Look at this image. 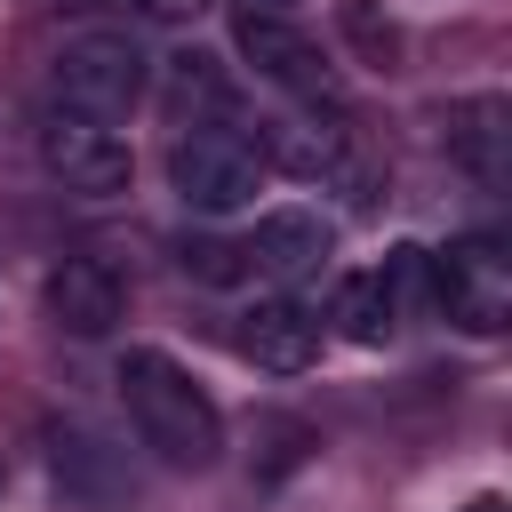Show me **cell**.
<instances>
[{
    "label": "cell",
    "instance_id": "cell-1",
    "mask_svg": "<svg viewBox=\"0 0 512 512\" xmlns=\"http://www.w3.org/2000/svg\"><path fill=\"white\" fill-rule=\"evenodd\" d=\"M120 400H128L136 440H144L160 464H176V472L216 464V448H224V416H216L208 384H200V376H192L176 352L136 344V352L120 360Z\"/></svg>",
    "mask_w": 512,
    "mask_h": 512
},
{
    "label": "cell",
    "instance_id": "cell-2",
    "mask_svg": "<svg viewBox=\"0 0 512 512\" xmlns=\"http://www.w3.org/2000/svg\"><path fill=\"white\" fill-rule=\"evenodd\" d=\"M264 144L248 136V128H232V120H192V128H176V144H168V184H176V200L184 208H200V216H240L256 192H264Z\"/></svg>",
    "mask_w": 512,
    "mask_h": 512
},
{
    "label": "cell",
    "instance_id": "cell-3",
    "mask_svg": "<svg viewBox=\"0 0 512 512\" xmlns=\"http://www.w3.org/2000/svg\"><path fill=\"white\" fill-rule=\"evenodd\" d=\"M152 96V56L136 48V32L120 24H88L56 48V104L88 112V120H128Z\"/></svg>",
    "mask_w": 512,
    "mask_h": 512
},
{
    "label": "cell",
    "instance_id": "cell-4",
    "mask_svg": "<svg viewBox=\"0 0 512 512\" xmlns=\"http://www.w3.org/2000/svg\"><path fill=\"white\" fill-rule=\"evenodd\" d=\"M232 48H240V64H248L256 80H272L280 96H296V104H312V112H336V104H344V80H336V64L320 56V40H304L280 8H240V16H232Z\"/></svg>",
    "mask_w": 512,
    "mask_h": 512
},
{
    "label": "cell",
    "instance_id": "cell-5",
    "mask_svg": "<svg viewBox=\"0 0 512 512\" xmlns=\"http://www.w3.org/2000/svg\"><path fill=\"white\" fill-rule=\"evenodd\" d=\"M424 272H432V304L464 336H504V320H512V256H504V240L464 232L440 256H424Z\"/></svg>",
    "mask_w": 512,
    "mask_h": 512
},
{
    "label": "cell",
    "instance_id": "cell-6",
    "mask_svg": "<svg viewBox=\"0 0 512 512\" xmlns=\"http://www.w3.org/2000/svg\"><path fill=\"white\" fill-rule=\"evenodd\" d=\"M256 144H264V168H280V176H296V184H320V192H344V200H368V192H376L352 128H336V112H328V120H320V112H280V120H264Z\"/></svg>",
    "mask_w": 512,
    "mask_h": 512
},
{
    "label": "cell",
    "instance_id": "cell-7",
    "mask_svg": "<svg viewBox=\"0 0 512 512\" xmlns=\"http://www.w3.org/2000/svg\"><path fill=\"white\" fill-rule=\"evenodd\" d=\"M40 160H48V176L64 184V192H80V200H120L128 192V176H136V160H128V136L112 128V120H88V112H48V128H40Z\"/></svg>",
    "mask_w": 512,
    "mask_h": 512
},
{
    "label": "cell",
    "instance_id": "cell-8",
    "mask_svg": "<svg viewBox=\"0 0 512 512\" xmlns=\"http://www.w3.org/2000/svg\"><path fill=\"white\" fill-rule=\"evenodd\" d=\"M48 320L64 336H112L128 320V280L104 256H64L48 272Z\"/></svg>",
    "mask_w": 512,
    "mask_h": 512
},
{
    "label": "cell",
    "instance_id": "cell-9",
    "mask_svg": "<svg viewBox=\"0 0 512 512\" xmlns=\"http://www.w3.org/2000/svg\"><path fill=\"white\" fill-rule=\"evenodd\" d=\"M240 352L256 360V368H272V376H296V368H312V352H320V312L304 304V296H256L248 312H240Z\"/></svg>",
    "mask_w": 512,
    "mask_h": 512
},
{
    "label": "cell",
    "instance_id": "cell-10",
    "mask_svg": "<svg viewBox=\"0 0 512 512\" xmlns=\"http://www.w3.org/2000/svg\"><path fill=\"white\" fill-rule=\"evenodd\" d=\"M328 224L312 216V208H272V216H256V232H248V272H264V280H312L320 264H328Z\"/></svg>",
    "mask_w": 512,
    "mask_h": 512
},
{
    "label": "cell",
    "instance_id": "cell-11",
    "mask_svg": "<svg viewBox=\"0 0 512 512\" xmlns=\"http://www.w3.org/2000/svg\"><path fill=\"white\" fill-rule=\"evenodd\" d=\"M448 160L472 176V184H504L512 176V104L504 96H464L448 112Z\"/></svg>",
    "mask_w": 512,
    "mask_h": 512
},
{
    "label": "cell",
    "instance_id": "cell-12",
    "mask_svg": "<svg viewBox=\"0 0 512 512\" xmlns=\"http://www.w3.org/2000/svg\"><path fill=\"white\" fill-rule=\"evenodd\" d=\"M160 104H168L176 128H192V120H232L240 88H232L224 56H208V48H176V56H168V80H160Z\"/></svg>",
    "mask_w": 512,
    "mask_h": 512
},
{
    "label": "cell",
    "instance_id": "cell-13",
    "mask_svg": "<svg viewBox=\"0 0 512 512\" xmlns=\"http://www.w3.org/2000/svg\"><path fill=\"white\" fill-rule=\"evenodd\" d=\"M328 320H336V336H352V344H392V328H400V312H392V296H384L376 272H344Z\"/></svg>",
    "mask_w": 512,
    "mask_h": 512
},
{
    "label": "cell",
    "instance_id": "cell-14",
    "mask_svg": "<svg viewBox=\"0 0 512 512\" xmlns=\"http://www.w3.org/2000/svg\"><path fill=\"white\" fill-rule=\"evenodd\" d=\"M336 32H344V48L368 72H400V24L384 16V0H344L336 8Z\"/></svg>",
    "mask_w": 512,
    "mask_h": 512
},
{
    "label": "cell",
    "instance_id": "cell-15",
    "mask_svg": "<svg viewBox=\"0 0 512 512\" xmlns=\"http://www.w3.org/2000/svg\"><path fill=\"white\" fill-rule=\"evenodd\" d=\"M128 8H136L144 24H200L216 0H128Z\"/></svg>",
    "mask_w": 512,
    "mask_h": 512
},
{
    "label": "cell",
    "instance_id": "cell-16",
    "mask_svg": "<svg viewBox=\"0 0 512 512\" xmlns=\"http://www.w3.org/2000/svg\"><path fill=\"white\" fill-rule=\"evenodd\" d=\"M464 512H504V496H480V504H464Z\"/></svg>",
    "mask_w": 512,
    "mask_h": 512
},
{
    "label": "cell",
    "instance_id": "cell-17",
    "mask_svg": "<svg viewBox=\"0 0 512 512\" xmlns=\"http://www.w3.org/2000/svg\"><path fill=\"white\" fill-rule=\"evenodd\" d=\"M264 8H280V0H264Z\"/></svg>",
    "mask_w": 512,
    "mask_h": 512
}]
</instances>
